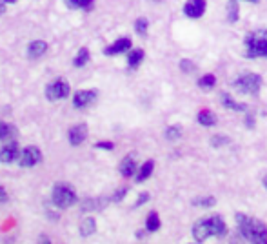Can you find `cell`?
<instances>
[{"label":"cell","instance_id":"6da1fadb","mask_svg":"<svg viewBox=\"0 0 267 244\" xmlns=\"http://www.w3.org/2000/svg\"><path fill=\"white\" fill-rule=\"evenodd\" d=\"M191 233H193V239L198 241V243H204V241H208L211 237L222 239L226 237L227 224L220 215H209V217L196 220Z\"/></svg>","mask_w":267,"mask_h":244},{"label":"cell","instance_id":"7a4b0ae2","mask_svg":"<svg viewBox=\"0 0 267 244\" xmlns=\"http://www.w3.org/2000/svg\"><path fill=\"white\" fill-rule=\"evenodd\" d=\"M237 222L238 228H240V233L245 241H251V243L256 244H264L267 243V226L258 219H253L245 213H237Z\"/></svg>","mask_w":267,"mask_h":244},{"label":"cell","instance_id":"3957f363","mask_svg":"<svg viewBox=\"0 0 267 244\" xmlns=\"http://www.w3.org/2000/svg\"><path fill=\"white\" fill-rule=\"evenodd\" d=\"M243 44H245V55L249 59H258V57L267 59V31H253L245 36Z\"/></svg>","mask_w":267,"mask_h":244},{"label":"cell","instance_id":"277c9868","mask_svg":"<svg viewBox=\"0 0 267 244\" xmlns=\"http://www.w3.org/2000/svg\"><path fill=\"white\" fill-rule=\"evenodd\" d=\"M51 201L57 208H69L73 204H77V191L73 190L67 182H57L51 190Z\"/></svg>","mask_w":267,"mask_h":244},{"label":"cell","instance_id":"5b68a950","mask_svg":"<svg viewBox=\"0 0 267 244\" xmlns=\"http://www.w3.org/2000/svg\"><path fill=\"white\" fill-rule=\"evenodd\" d=\"M233 88L238 91H242L245 95H258L262 88V77L256 75V73H245L242 77H238L235 82H233Z\"/></svg>","mask_w":267,"mask_h":244},{"label":"cell","instance_id":"8992f818","mask_svg":"<svg viewBox=\"0 0 267 244\" xmlns=\"http://www.w3.org/2000/svg\"><path fill=\"white\" fill-rule=\"evenodd\" d=\"M71 93V86L67 80L64 78H55L51 82L46 86V97H48V101L55 102V101H64L67 99Z\"/></svg>","mask_w":267,"mask_h":244},{"label":"cell","instance_id":"52a82bcc","mask_svg":"<svg viewBox=\"0 0 267 244\" xmlns=\"http://www.w3.org/2000/svg\"><path fill=\"white\" fill-rule=\"evenodd\" d=\"M42 161V151L35 146H28L18 155V164L22 168H33Z\"/></svg>","mask_w":267,"mask_h":244},{"label":"cell","instance_id":"ba28073f","mask_svg":"<svg viewBox=\"0 0 267 244\" xmlns=\"http://www.w3.org/2000/svg\"><path fill=\"white\" fill-rule=\"evenodd\" d=\"M98 99V91L95 90H80L73 97V106L77 109H86V107L93 106Z\"/></svg>","mask_w":267,"mask_h":244},{"label":"cell","instance_id":"9c48e42d","mask_svg":"<svg viewBox=\"0 0 267 244\" xmlns=\"http://www.w3.org/2000/svg\"><path fill=\"white\" fill-rule=\"evenodd\" d=\"M20 151H18L17 140H7L2 148H0V162L4 164H11L13 161H17Z\"/></svg>","mask_w":267,"mask_h":244},{"label":"cell","instance_id":"30bf717a","mask_svg":"<svg viewBox=\"0 0 267 244\" xmlns=\"http://www.w3.org/2000/svg\"><path fill=\"white\" fill-rule=\"evenodd\" d=\"M88 139V126L86 124H75L67 131V140L73 146H80Z\"/></svg>","mask_w":267,"mask_h":244},{"label":"cell","instance_id":"8fae6325","mask_svg":"<svg viewBox=\"0 0 267 244\" xmlns=\"http://www.w3.org/2000/svg\"><path fill=\"white\" fill-rule=\"evenodd\" d=\"M129 49H131V38L129 36H122V38H119L117 42H113L111 46H107V48L104 49V55L113 57V55L125 53V51H129Z\"/></svg>","mask_w":267,"mask_h":244},{"label":"cell","instance_id":"7c38bea8","mask_svg":"<svg viewBox=\"0 0 267 244\" xmlns=\"http://www.w3.org/2000/svg\"><path fill=\"white\" fill-rule=\"evenodd\" d=\"M184 13L189 18H200L206 13V0H187L184 6Z\"/></svg>","mask_w":267,"mask_h":244},{"label":"cell","instance_id":"4fadbf2b","mask_svg":"<svg viewBox=\"0 0 267 244\" xmlns=\"http://www.w3.org/2000/svg\"><path fill=\"white\" fill-rule=\"evenodd\" d=\"M137 172H138L137 157H135V153H129L124 161L120 162V173H122L124 177H133Z\"/></svg>","mask_w":267,"mask_h":244},{"label":"cell","instance_id":"5bb4252c","mask_svg":"<svg viewBox=\"0 0 267 244\" xmlns=\"http://www.w3.org/2000/svg\"><path fill=\"white\" fill-rule=\"evenodd\" d=\"M48 51V42L44 40H33L30 42V46H28V57L30 59H40L42 55Z\"/></svg>","mask_w":267,"mask_h":244},{"label":"cell","instance_id":"9a60e30c","mask_svg":"<svg viewBox=\"0 0 267 244\" xmlns=\"http://www.w3.org/2000/svg\"><path fill=\"white\" fill-rule=\"evenodd\" d=\"M220 104L231 111H247V104H242V102L233 101V97L229 93H222L220 95Z\"/></svg>","mask_w":267,"mask_h":244},{"label":"cell","instance_id":"2e32d148","mask_svg":"<svg viewBox=\"0 0 267 244\" xmlns=\"http://www.w3.org/2000/svg\"><path fill=\"white\" fill-rule=\"evenodd\" d=\"M17 139V128L9 122H2L0 120V140L7 142V140H15Z\"/></svg>","mask_w":267,"mask_h":244},{"label":"cell","instance_id":"e0dca14e","mask_svg":"<svg viewBox=\"0 0 267 244\" xmlns=\"http://www.w3.org/2000/svg\"><path fill=\"white\" fill-rule=\"evenodd\" d=\"M96 230V222L93 217H86V219L80 222V235L82 237H89V235H93Z\"/></svg>","mask_w":267,"mask_h":244},{"label":"cell","instance_id":"ac0fdd59","mask_svg":"<svg viewBox=\"0 0 267 244\" xmlns=\"http://www.w3.org/2000/svg\"><path fill=\"white\" fill-rule=\"evenodd\" d=\"M153 168H154L153 161L144 162L142 168H138V172H137V182H144L146 179H149V177H151V173H153Z\"/></svg>","mask_w":267,"mask_h":244},{"label":"cell","instance_id":"d6986e66","mask_svg":"<svg viewBox=\"0 0 267 244\" xmlns=\"http://www.w3.org/2000/svg\"><path fill=\"white\" fill-rule=\"evenodd\" d=\"M198 122L202 126H206V128H211V126L216 124V117H214L209 109H202V111L198 113Z\"/></svg>","mask_w":267,"mask_h":244},{"label":"cell","instance_id":"ffe728a7","mask_svg":"<svg viewBox=\"0 0 267 244\" xmlns=\"http://www.w3.org/2000/svg\"><path fill=\"white\" fill-rule=\"evenodd\" d=\"M146 228H148V232H156L160 228V217L156 211H149L148 219H146Z\"/></svg>","mask_w":267,"mask_h":244},{"label":"cell","instance_id":"44dd1931","mask_svg":"<svg viewBox=\"0 0 267 244\" xmlns=\"http://www.w3.org/2000/svg\"><path fill=\"white\" fill-rule=\"evenodd\" d=\"M142 60H144V51H142V49H133V51L129 53V57H127V66L135 70V68H138V66H140V62H142Z\"/></svg>","mask_w":267,"mask_h":244},{"label":"cell","instance_id":"7402d4cb","mask_svg":"<svg viewBox=\"0 0 267 244\" xmlns=\"http://www.w3.org/2000/svg\"><path fill=\"white\" fill-rule=\"evenodd\" d=\"M88 62H89V49L88 48L78 49L77 57H75V60H73V66H75V68H84Z\"/></svg>","mask_w":267,"mask_h":244},{"label":"cell","instance_id":"603a6c76","mask_svg":"<svg viewBox=\"0 0 267 244\" xmlns=\"http://www.w3.org/2000/svg\"><path fill=\"white\" fill-rule=\"evenodd\" d=\"M214 84H216V77H214V75H211V73L198 78V86H200V90H204V91L213 90Z\"/></svg>","mask_w":267,"mask_h":244},{"label":"cell","instance_id":"cb8c5ba5","mask_svg":"<svg viewBox=\"0 0 267 244\" xmlns=\"http://www.w3.org/2000/svg\"><path fill=\"white\" fill-rule=\"evenodd\" d=\"M164 135H166L167 140H178V139H180V135H182V128H180L178 124H173V126H169V128H167Z\"/></svg>","mask_w":267,"mask_h":244},{"label":"cell","instance_id":"d4e9b609","mask_svg":"<svg viewBox=\"0 0 267 244\" xmlns=\"http://www.w3.org/2000/svg\"><path fill=\"white\" fill-rule=\"evenodd\" d=\"M148 28H149L148 18H138L137 22H135V30H137L138 35H146V33H148Z\"/></svg>","mask_w":267,"mask_h":244},{"label":"cell","instance_id":"484cf974","mask_svg":"<svg viewBox=\"0 0 267 244\" xmlns=\"http://www.w3.org/2000/svg\"><path fill=\"white\" fill-rule=\"evenodd\" d=\"M227 15H229V22H237L238 20V6L235 0H231V4L227 6Z\"/></svg>","mask_w":267,"mask_h":244},{"label":"cell","instance_id":"4316f807","mask_svg":"<svg viewBox=\"0 0 267 244\" xmlns=\"http://www.w3.org/2000/svg\"><path fill=\"white\" fill-rule=\"evenodd\" d=\"M227 142H229V137H226V135H214V137L211 139V146H214V148L226 146Z\"/></svg>","mask_w":267,"mask_h":244},{"label":"cell","instance_id":"83f0119b","mask_svg":"<svg viewBox=\"0 0 267 244\" xmlns=\"http://www.w3.org/2000/svg\"><path fill=\"white\" fill-rule=\"evenodd\" d=\"M214 203H216L214 197H204V199H195V201H193L195 206H204V208H206V206H213Z\"/></svg>","mask_w":267,"mask_h":244},{"label":"cell","instance_id":"f1b7e54d","mask_svg":"<svg viewBox=\"0 0 267 244\" xmlns=\"http://www.w3.org/2000/svg\"><path fill=\"white\" fill-rule=\"evenodd\" d=\"M180 68H182V71L184 73H191V71H195L196 70L195 64H193L191 60H182V62H180Z\"/></svg>","mask_w":267,"mask_h":244},{"label":"cell","instance_id":"f546056e","mask_svg":"<svg viewBox=\"0 0 267 244\" xmlns=\"http://www.w3.org/2000/svg\"><path fill=\"white\" fill-rule=\"evenodd\" d=\"M125 193H127V188H122V190H119L113 195V201H115V203H120V201H122V199L125 197Z\"/></svg>","mask_w":267,"mask_h":244},{"label":"cell","instance_id":"4dcf8cb0","mask_svg":"<svg viewBox=\"0 0 267 244\" xmlns=\"http://www.w3.org/2000/svg\"><path fill=\"white\" fill-rule=\"evenodd\" d=\"M93 2H95V0H78V6H80V9H91V7H93Z\"/></svg>","mask_w":267,"mask_h":244},{"label":"cell","instance_id":"1f68e13d","mask_svg":"<svg viewBox=\"0 0 267 244\" xmlns=\"http://www.w3.org/2000/svg\"><path fill=\"white\" fill-rule=\"evenodd\" d=\"M95 148H100V149H113L115 144L113 142H96Z\"/></svg>","mask_w":267,"mask_h":244},{"label":"cell","instance_id":"d6a6232c","mask_svg":"<svg viewBox=\"0 0 267 244\" xmlns=\"http://www.w3.org/2000/svg\"><path fill=\"white\" fill-rule=\"evenodd\" d=\"M149 201V193H142V195L138 197V201H137V206H142V204H146Z\"/></svg>","mask_w":267,"mask_h":244},{"label":"cell","instance_id":"836d02e7","mask_svg":"<svg viewBox=\"0 0 267 244\" xmlns=\"http://www.w3.org/2000/svg\"><path fill=\"white\" fill-rule=\"evenodd\" d=\"M6 201H7V193H6V190H4L2 186H0V204L6 203Z\"/></svg>","mask_w":267,"mask_h":244},{"label":"cell","instance_id":"e575fe53","mask_svg":"<svg viewBox=\"0 0 267 244\" xmlns=\"http://www.w3.org/2000/svg\"><path fill=\"white\" fill-rule=\"evenodd\" d=\"M4 13H6V2L0 0V15H4Z\"/></svg>","mask_w":267,"mask_h":244},{"label":"cell","instance_id":"d590c367","mask_svg":"<svg viewBox=\"0 0 267 244\" xmlns=\"http://www.w3.org/2000/svg\"><path fill=\"white\" fill-rule=\"evenodd\" d=\"M245 124H247V128H253V124H255V119H253V117H247V119H245Z\"/></svg>","mask_w":267,"mask_h":244},{"label":"cell","instance_id":"8d00e7d4","mask_svg":"<svg viewBox=\"0 0 267 244\" xmlns=\"http://www.w3.org/2000/svg\"><path fill=\"white\" fill-rule=\"evenodd\" d=\"M264 188H266V190H267V175H266V177H264Z\"/></svg>","mask_w":267,"mask_h":244},{"label":"cell","instance_id":"74e56055","mask_svg":"<svg viewBox=\"0 0 267 244\" xmlns=\"http://www.w3.org/2000/svg\"><path fill=\"white\" fill-rule=\"evenodd\" d=\"M4 2H6V4H15L17 0H4Z\"/></svg>","mask_w":267,"mask_h":244},{"label":"cell","instance_id":"f35d334b","mask_svg":"<svg viewBox=\"0 0 267 244\" xmlns=\"http://www.w3.org/2000/svg\"><path fill=\"white\" fill-rule=\"evenodd\" d=\"M245 2H258V0H245Z\"/></svg>","mask_w":267,"mask_h":244}]
</instances>
